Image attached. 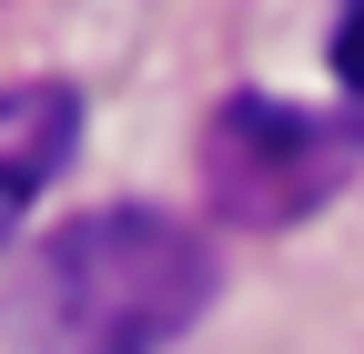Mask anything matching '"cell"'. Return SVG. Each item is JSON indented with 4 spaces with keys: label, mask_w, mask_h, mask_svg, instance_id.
I'll return each mask as SVG.
<instances>
[{
    "label": "cell",
    "mask_w": 364,
    "mask_h": 354,
    "mask_svg": "<svg viewBox=\"0 0 364 354\" xmlns=\"http://www.w3.org/2000/svg\"><path fill=\"white\" fill-rule=\"evenodd\" d=\"M213 243L152 203H112L21 253L0 324L11 354H162L213 314Z\"/></svg>",
    "instance_id": "6da1fadb"
},
{
    "label": "cell",
    "mask_w": 364,
    "mask_h": 354,
    "mask_svg": "<svg viewBox=\"0 0 364 354\" xmlns=\"http://www.w3.org/2000/svg\"><path fill=\"white\" fill-rule=\"evenodd\" d=\"M344 172H354V132L334 122H314L294 102H223L203 122V193L223 223H243V233H273V223H304L324 193H344Z\"/></svg>",
    "instance_id": "7a4b0ae2"
},
{
    "label": "cell",
    "mask_w": 364,
    "mask_h": 354,
    "mask_svg": "<svg viewBox=\"0 0 364 354\" xmlns=\"http://www.w3.org/2000/svg\"><path fill=\"white\" fill-rule=\"evenodd\" d=\"M71 142H81V92L71 81H11V92H0V243H11L21 213L61 183Z\"/></svg>",
    "instance_id": "3957f363"
},
{
    "label": "cell",
    "mask_w": 364,
    "mask_h": 354,
    "mask_svg": "<svg viewBox=\"0 0 364 354\" xmlns=\"http://www.w3.org/2000/svg\"><path fill=\"white\" fill-rule=\"evenodd\" d=\"M334 81L364 102V0H344V21H334Z\"/></svg>",
    "instance_id": "277c9868"
}]
</instances>
